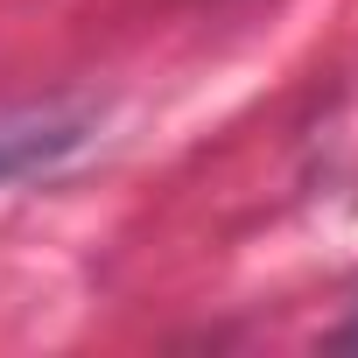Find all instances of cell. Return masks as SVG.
<instances>
[{
    "mask_svg": "<svg viewBox=\"0 0 358 358\" xmlns=\"http://www.w3.org/2000/svg\"><path fill=\"white\" fill-rule=\"evenodd\" d=\"M85 134H92V113H64V106H36V113L0 120V190L22 183V176L57 169L64 155H78Z\"/></svg>",
    "mask_w": 358,
    "mask_h": 358,
    "instance_id": "1",
    "label": "cell"
},
{
    "mask_svg": "<svg viewBox=\"0 0 358 358\" xmlns=\"http://www.w3.org/2000/svg\"><path fill=\"white\" fill-rule=\"evenodd\" d=\"M337 344H344V351H358V316H351V323L337 330Z\"/></svg>",
    "mask_w": 358,
    "mask_h": 358,
    "instance_id": "2",
    "label": "cell"
}]
</instances>
